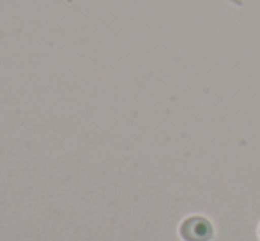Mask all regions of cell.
<instances>
[{
	"instance_id": "1",
	"label": "cell",
	"mask_w": 260,
	"mask_h": 241,
	"mask_svg": "<svg viewBox=\"0 0 260 241\" xmlns=\"http://www.w3.org/2000/svg\"><path fill=\"white\" fill-rule=\"evenodd\" d=\"M179 232L184 241H211L214 236V227L206 217L193 215L182 220Z\"/></svg>"
},
{
	"instance_id": "2",
	"label": "cell",
	"mask_w": 260,
	"mask_h": 241,
	"mask_svg": "<svg viewBox=\"0 0 260 241\" xmlns=\"http://www.w3.org/2000/svg\"><path fill=\"white\" fill-rule=\"evenodd\" d=\"M258 232H260V229H258Z\"/></svg>"
}]
</instances>
